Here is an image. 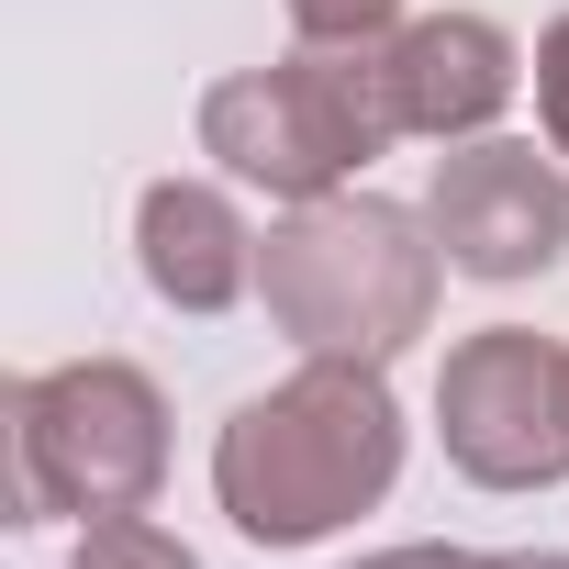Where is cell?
Segmentation results:
<instances>
[{"instance_id": "6da1fadb", "label": "cell", "mask_w": 569, "mask_h": 569, "mask_svg": "<svg viewBox=\"0 0 569 569\" xmlns=\"http://www.w3.org/2000/svg\"><path fill=\"white\" fill-rule=\"evenodd\" d=\"M402 480V402L358 358H302L223 413L212 436V502L246 547H313L358 513H380Z\"/></svg>"}, {"instance_id": "7a4b0ae2", "label": "cell", "mask_w": 569, "mask_h": 569, "mask_svg": "<svg viewBox=\"0 0 569 569\" xmlns=\"http://www.w3.org/2000/svg\"><path fill=\"white\" fill-rule=\"evenodd\" d=\"M447 291V246L425 212L380 201V190H336V201H291V223H268L257 246V302L302 358H358L391 369Z\"/></svg>"}, {"instance_id": "3957f363", "label": "cell", "mask_w": 569, "mask_h": 569, "mask_svg": "<svg viewBox=\"0 0 569 569\" xmlns=\"http://www.w3.org/2000/svg\"><path fill=\"white\" fill-rule=\"evenodd\" d=\"M402 146L391 57L369 46H291L279 68H234L201 90V157L268 201H336L369 157Z\"/></svg>"}, {"instance_id": "277c9868", "label": "cell", "mask_w": 569, "mask_h": 569, "mask_svg": "<svg viewBox=\"0 0 569 569\" xmlns=\"http://www.w3.org/2000/svg\"><path fill=\"white\" fill-rule=\"evenodd\" d=\"M168 480V391L134 358H68L12 380V525L146 513Z\"/></svg>"}, {"instance_id": "5b68a950", "label": "cell", "mask_w": 569, "mask_h": 569, "mask_svg": "<svg viewBox=\"0 0 569 569\" xmlns=\"http://www.w3.org/2000/svg\"><path fill=\"white\" fill-rule=\"evenodd\" d=\"M436 436L480 491H547L569 480V347L525 325H480L436 369Z\"/></svg>"}, {"instance_id": "8992f818", "label": "cell", "mask_w": 569, "mask_h": 569, "mask_svg": "<svg viewBox=\"0 0 569 569\" xmlns=\"http://www.w3.org/2000/svg\"><path fill=\"white\" fill-rule=\"evenodd\" d=\"M425 223H436V246H447L458 279H491V291L547 279L569 257V157L525 146V134H469V146L436 157Z\"/></svg>"}, {"instance_id": "52a82bcc", "label": "cell", "mask_w": 569, "mask_h": 569, "mask_svg": "<svg viewBox=\"0 0 569 569\" xmlns=\"http://www.w3.org/2000/svg\"><path fill=\"white\" fill-rule=\"evenodd\" d=\"M380 57H391L402 134H425V146L491 134V123L513 112V90H525V46H513L491 12H425V23H391Z\"/></svg>"}, {"instance_id": "ba28073f", "label": "cell", "mask_w": 569, "mask_h": 569, "mask_svg": "<svg viewBox=\"0 0 569 569\" xmlns=\"http://www.w3.org/2000/svg\"><path fill=\"white\" fill-rule=\"evenodd\" d=\"M257 223L234 212L223 179H157L134 201V257H146V291L168 313H234L257 291Z\"/></svg>"}, {"instance_id": "9c48e42d", "label": "cell", "mask_w": 569, "mask_h": 569, "mask_svg": "<svg viewBox=\"0 0 569 569\" xmlns=\"http://www.w3.org/2000/svg\"><path fill=\"white\" fill-rule=\"evenodd\" d=\"M68 569H201V558H190L157 513H101V525L79 536V558H68Z\"/></svg>"}, {"instance_id": "30bf717a", "label": "cell", "mask_w": 569, "mask_h": 569, "mask_svg": "<svg viewBox=\"0 0 569 569\" xmlns=\"http://www.w3.org/2000/svg\"><path fill=\"white\" fill-rule=\"evenodd\" d=\"M402 23V0H291V34L302 46H369Z\"/></svg>"}, {"instance_id": "8fae6325", "label": "cell", "mask_w": 569, "mask_h": 569, "mask_svg": "<svg viewBox=\"0 0 569 569\" xmlns=\"http://www.w3.org/2000/svg\"><path fill=\"white\" fill-rule=\"evenodd\" d=\"M536 112H547V146L569 157V12L536 34Z\"/></svg>"}, {"instance_id": "7c38bea8", "label": "cell", "mask_w": 569, "mask_h": 569, "mask_svg": "<svg viewBox=\"0 0 569 569\" xmlns=\"http://www.w3.org/2000/svg\"><path fill=\"white\" fill-rule=\"evenodd\" d=\"M347 569H480V547H380V558H347Z\"/></svg>"}, {"instance_id": "4fadbf2b", "label": "cell", "mask_w": 569, "mask_h": 569, "mask_svg": "<svg viewBox=\"0 0 569 569\" xmlns=\"http://www.w3.org/2000/svg\"><path fill=\"white\" fill-rule=\"evenodd\" d=\"M480 569H569L558 547H502V558H480Z\"/></svg>"}]
</instances>
